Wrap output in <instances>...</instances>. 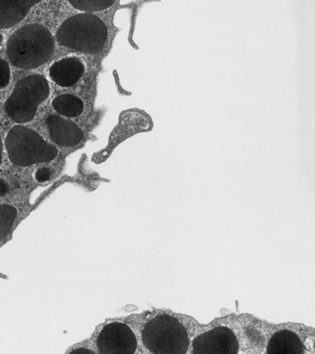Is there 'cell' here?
Instances as JSON below:
<instances>
[{
  "label": "cell",
  "mask_w": 315,
  "mask_h": 354,
  "mask_svg": "<svg viewBox=\"0 0 315 354\" xmlns=\"http://www.w3.org/2000/svg\"><path fill=\"white\" fill-rule=\"evenodd\" d=\"M41 0H0V29L7 30L23 21Z\"/></svg>",
  "instance_id": "cell-10"
},
{
  "label": "cell",
  "mask_w": 315,
  "mask_h": 354,
  "mask_svg": "<svg viewBox=\"0 0 315 354\" xmlns=\"http://www.w3.org/2000/svg\"><path fill=\"white\" fill-rule=\"evenodd\" d=\"M54 109L67 118H76L84 112V105L81 99L73 94H62L53 101Z\"/></svg>",
  "instance_id": "cell-12"
},
{
  "label": "cell",
  "mask_w": 315,
  "mask_h": 354,
  "mask_svg": "<svg viewBox=\"0 0 315 354\" xmlns=\"http://www.w3.org/2000/svg\"><path fill=\"white\" fill-rule=\"evenodd\" d=\"M268 354H301L305 353L303 339L296 332L290 329L276 331L268 339Z\"/></svg>",
  "instance_id": "cell-11"
},
{
  "label": "cell",
  "mask_w": 315,
  "mask_h": 354,
  "mask_svg": "<svg viewBox=\"0 0 315 354\" xmlns=\"http://www.w3.org/2000/svg\"><path fill=\"white\" fill-rule=\"evenodd\" d=\"M17 217V209L10 205H0V241L4 239Z\"/></svg>",
  "instance_id": "cell-14"
},
{
  "label": "cell",
  "mask_w": 315,
  "mask_h": 354,
  "mask_svg": "<svg viewBox=\"0 0 315 354\" xmlns=\"http://www.w3.org/2000/svg\"><path fill=\"white\" fill-rule=\"evenodd\" d=\"M51 87L42 75H30L19 80L15 90L5 102V111L18 124L31 122L38 107L48 98Z\"/></svg>",
  "instance_id": "cell-5"
},
{
  "label": "cell",
  "mask_w": 315,
  "mask_h": 354,
  "mask_svg": "<svg viewBox=\"0 0 315 354\" xmlns=\"http://www.w3.org/2000/svg\"><path fill=\"white\" fill-rule=\"evenodd\" d=\"M2 158H3V144H2L1 137H0V165H2Z\"/></svg>",
  "instance_id": "cell-18"
},
{
  "label": "cell",
  "mask_w": 315,
  "mask_h": 354,
  "mask_svg": "<svg viewBox=\"0 0 315 354\" xmlns=\"http://www.w3.org/2000/svg\"><path fill=\"white\" fill-rule=\"evenodd\" d=\"M10 80V68L9 63L0 59V88H4L9 85Z\"/></svg>",
  "instance_id": "cell-15"
},
{
  "label": "cell",
  "mask_w": 315,
  "mask_h": 354,
  "mask_svg": "<svg viewBox=\"0 0 315 354\" xmlns=\"http://www.w3.org/2000/svg\"><path fill=\"white\" fill-rule=\"evenodd\" d=\"M5 146L10 160L20 167L51 162L59 154L56 147L46 142L35 130L24 126H15L10 130Z\"/></svg>",
  "instance_id": "cell-4"
},
{
  "label": "cell",
  "mask_w": 315,
  "mask_h": 354,
  "mask_svg": "<svg viewBox=\"0 0 315 354\" xmlns=\"http://www.w3.org/2000/svg\"><path fill=\"white\" fill-rule=\"evenodd\" d=\"M46 124L51 138L57 145L69 148L78 145L84 138V133L76 124L59 115H49Z\"/></svg>",
  "instance_id": "cell-8"
},
{
  "label": "cell",
  "mask_w": 315,
  "mask_h": 354,
  "mask_svg": "<svg viewBox=\"0 0 315 354\" xmlns=\"http://www.w3.org/2000/svg\"><path fill=\"white\" fill-rule=\"evenodd\" d=\"M85 66L79 58L67 57L57 61L49 68V76L62 87L75 85L84 76Z\"/></svg>",
  "instance_id": "cell-9"
},
{
  "label": "cell",
  "mask_w": 315,
  "mask_h": 354,
  "mask_svg": "<svg viewBox=\"0 0 315 354\" xmlns=\"http://www.w3.org/2000/svg\"><path fill=\"white\" fill-rule=\"evenodd\" d=\"M56 38L60 46L88 55H98L104 51L109 40V29L99 17L92 13H82L66 19Z\"/></svg>",
  "instance_id": "cell-2"
},
{
  "label": "cell",
  "mask_w": 315,
  "mask_h": 354,
  "mask_svg": "<svg viewBox=\"0 0 315 354\" xmlns=\"http://www.w3.org/2000/svg\"><path fill=\"white\" fill-rule=\"evenodd\" d=\"M55 41L43 25H24L13 32L7 43V57L18 68L34 69L48 62L54 54Z\"/></svg>",
  "instance_id": "cell-1"
},
{
  "label": "cell",
  "mask_w": 315,
  "mask_h": 354,
  "mask_svg": "<svg viewBox=\"0 0 315 354\" xmlns=\"http://www.w3.org/2000/svg\"><path fill=\"white\" fill-rule=\"evenodd\" d=\"M195 354H228L239 353V339L228 326H219L198 335L192 343Z\"/></svg>",
  "instance_id": "cell-7"
},
{
  "label": "cell",
  "mask_w": 315,
  "mask_h": 354,
  "mask_svg": "<svg viewBox=\"0 0 315 354\" xmlns=\"http://www.w3.org/2000/svg\"><path fill=\"white\" fill-rule=\"evenodd\" d=\"M142 342L153 354H183L190 347L187 328L178 318L168 314L157 315L143 325Z\"/></svg>",
  "instance_id": "cell-3"
},
{
  "label": "cell",
  "mask_w": 315,
  "mask_h": 354,
  "mask_svg": "<svg viewBox=\"0 0 315 354\" xmlns=\"http://www.w3.org/2000/svg\"><path fill=\"white\" fill-rule=\"evenodd\" d=\"M73 353H93V351L87 350V348H77V350H74Z\"/></svg>",
  "instance_id": "cell-19"
},
{
  "label": "cell",
  "mask_w": 315,
  "mask_h": 354,
  "mask_svg": "<svg viewBox=\"0 0 315 354\" xmlns=\"http://www.w3.org/2000/svg\"><path fill=\"white\" fill-rule=\"evenodd\" d=\"M2 41H3V35L0 33V46H1Z\"/></svg>",
  "instance_id": "cell-20"
},
{
  "label": "cell",
  "mask_w": 315,
  "mask_h": 354,
  "mask_svg": "<svg viewBox=\"0 0 315 354\" xmlns=\"http://www.w3.org/2000/svg\"><path fill=\"white\" fill-rule=\"evenodd\" d=\"M76 10L85 13L99 12L109 10L117 0H68Z\"/></svg>",
  "instance_id": "cell-13"
},
{
  "label": "cell",
  "mask_w": 315,
  "mask_h": 354,
  "mask_svg": "<svg viewBox=\"0 0 315 354\" xmlns=\"http://www.w3.org/2000/svg\"><path fill=\"white\" fill-rule=\"evenodd\" d=\"M96 346L101 354H134L137 351L138 340L131 326L115 321L102 328Z\"/></svg>",
  "instance_id": "cell-6"
},
{
  "label": "cell",
  "mask_w": 315,
  "mask_h": 354,
  "mask_svg": "<svg viewBox=\"0 0 315 354\" xmlns=\"http://www.w3.org/2000/svg\"><path fill=\"white\" fill-rule=\"evenodd\" d=\"M9 190L7 183L3 179L0 178V196L6 195Z\"/></svg>",
  "instance_id": "cell-17"
},
{
  "label": "cell",
  "mask_w": 315,
  "mask_h": 354,
  "mask_svg": "<svg viewBox=\"0 0 315 354\" xmlns=\"http://www.w3.org/2000/svg\"><path fill=\"white\" fill-rule=\"evenodd\" d=\"M35 176L39 183L48 182L52 178V171L48 168H40L37 171Z\"/></svg>",
  "instance_id": "cell-16"
}]
</instances>
